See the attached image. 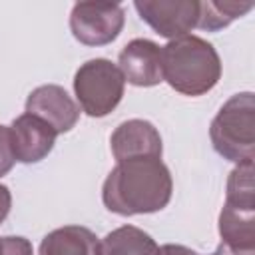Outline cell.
Here are the masks:
<instances>
[{"instance_id":"cell-1","label":"cell","mask_w":255,"mask_h":255,"mask_svg":"<svg viewBox=\"0 0 255 255\" xmlns=\"http://www.w3.org/2000/svg\"><path fill=\"white\" fill-rule=\"evenodd\" d=\"M171 191V173L161 157H137L118 161L104 181L102 199L118 215H139L161 211Z\"/></svg>"},{"instance_id":"cell-2","label":"cell","mask_w":255,"mask_h":255,"mask_svg":"<svg viewBox=\"0 0 255 255\" xmlns=\"http://www.w3.org/2000/svg\"><path fill=\"white\" fill-rule=\"evenodd\" d=\"M161 76L183 96H203L219 82L221 60L207 40L187 34L161 48Z\"/></svg>"},{"instance_id":"cell-3","label":"cell","mask_w":255,"mask_h":255,"mask_svg":"<svg viewBox=\"0 0 255 255\" xmlns=\"http://www.w3.org/2000/svg\"><path fill=\"white\" fill-rule=\"evenodd\" d=\"M213 149L227 161L245 163L255 157V100L251 92L231 96L211 122Z\"/></svg>"},{"instance_id":"cell-4","label":"cell","mask_w":255,"mask_h":255,"mask_svg":"<svg viewBox=\"0 0 255 255\" xmlns=\"http://www.w3.org/2000/svg\"><path fill=\"white\" fill-rule=\"evenodd\" d=\"M124 88L126 80L120 68L106 58L88 60L74 76L76 98L90 118H104L114 112L124 98Z\"/></svg>"},{"instance_id":"cell-5","label":"cell","mask_w":255,"mask_h":255,"mask_svg":"<svg viewBox=\"0 0 255 255\" xmlns=\"http://www.w3.org/2000/svg\"><path fill=\"white\" fill-rule=\"evenodd\" d=\"M126 22V12L112 2H78L70 14V30L84 46L112 44Z\"/></svg>"},{"instance_id":"cell-6","label":"cell","mask_w":255,"mask_h":255,"mask_svg":"<svg viewBox=\"0 0 255 255\" xmlns=\"http://www.w3.org/2000/svg\"><path fill=\"white\" fill-rule=\"evenodd\" d=\"M133 6L139 18L167 40L187 36L199 18V2L195 0H137Z\"/></svg>"},{"instance_id":"cell-7","label":"cell","mask_w":255,"mask_h":255,"mask_svg":"<svg viewBox=\"0 0 255 255\" xmlns=\"http://www.w3.org/2000/svg\"><path fill=\"white\" fill-rule=\"evenodd\" d=\"M26 114L44 120L56 133H66L76 126L80 108L62 86L46 84L30 92L26 100Z\"/></svg>"},{"instance_id":"cell-8","label":"cell","mask_w":255,"mask_h":255,"mask_svg":"<svg viewBox=\"0 0 255 255\" xmlns=\"http://www.w3.org/2000/svg\"><path fill=\"white\" fill-rule=\"evenodd\" d=\"M118 68L124 80L137 88H149L163 82L161 48L145 38H135L124 46L118 58Z\"/></svg>"},{"instance_id":"cell-9","label":"cell","mask_w":255,"mask_h":255,"mask_svg":"<svg viewBox=\"0 0 255 255\" xmlns=\"http://www.w3.org/2000/svg\"><path fill=\"white\" fill-rule=\"evenodd\" d=\"M116 161L137 157H161L163 145L157 128L147 120L122 122L110 139Z\"/></svg>"},{"instance_id":"cell-10","label":"cell","mask_w":255,"mask_h":255,"mask_svg":"<svg viewBox=\"0 0 255 255\" xmlns=\"http://www.w3.org/2000/svg\"><path fill=\"white\" fill-rule=\"evenodd\" d=\"M56 137L58 133L54 131V128L32 114L18 116L10 126L14 157L22 163H36L44 159L52 151Z\"/></svg>"},{"instance_id":"cell-11","label":"cell","mask_w":255,"mask_h":255,"mask_svg":"<svg viewBox=\"0 0 255 255\" xmlns=\"http://www.w3.org/2000/svg\"><path fill=\"white\" fill-rule=\"evenodd\" d=\"M219 235L221 245L235 253H255V211L235 209L223 205L219 213Z\"/></svg>"},{"instance_id":"cell-12","label":"cell","mask_w":255,"mask_h":255,"mask_svg":"<svg viewBox=\"0 0 255 255\" xmlns=\"http://www.w3.org/2000/svg\"><path fill=\"white\" fill-rule=\"evenodd\" d=\"M98 237L82 225L54 229L40 243V255H98Z\"/></svg>"},{"instance_id":"cell-13","label":"cell","mask_w":255,"mask_h":255,"mask_svg":"<svg viewBox=\"0 0 255 255\" xmlns=\"http://www.w3.org/2000/svg\"><path fill=\"white\" fill-rule=\"evenodd\" d=\"M98 255H159V245L143 229L122 225L100 241Z\"/></svg>"},{"instance_id":"cell-14","label":"cell","mask_w":255,"mask_h":255,"mask_svg":"<svg viewBox=\"0 0 255 255\" xmlns=\"http://www.w3.org/2000/svg\"><path fill=\"white\" fill-rule=\"evenodd\" d=\"M253 2H199V18L197 28L217 32L225 26H229L233 20L245 16L249 10H253Z\"/></svg>"},{"instance_id":"cell-15","label":"cell","mask_w":255,"mask_h":255,"mask_svg":"<svg viewBox=\"0 0 255 255\" xmlns=\"http://www.w3.org/2000/svg\"><path fill=\"white\" fill-rule=\"evenodd\" d=\"M225 205L235 209L255 211V183H253V161L237 163L227 177Z\"/></svg>"},{"instance_id":"cell-16","label":"cell","mask_w":255,"mask_h":255,"mask_svg":"<svg viewBox=\"0 0 255 255\" xmlns=\"http://www.w3.org/2000/svg\"><path fill=\"white\" fill-rule=\"evenodd\" d=\"M14 149H12V139H10V128L0 126V177L6 175L14 167Z\"/></svg>"},{"instance_id":"cell-17","label":"cell","mask_w":255,"mask_h":255,"mask_svg":"<svg viewBox=\"0 0 255 255\" xmlns=\"http://www.w3.org/2000/svg\"><path fill=\"white\" fill-rule=\"evenodd\" d=\"M0 255H34V251H32V243L26 237L10 235V237H0Z\"/></svg>"},{"instance_id":"cell-18","label":"cell","mask_w":255,"mask_h":255,"mask_svg":"<svg viewBox=\"0 0 255 255\" xmlns=\"http://www.w3.org/2000/svg\"><path fill=\"white\" fill-rule=\"evenodd\" d=\"M10 207H12V195H10V189H8L6 185L0 183V223L8 217Z\"/></svg>"},{"instance_id":"cell-19","label":"cell","mask_w":255,"mask_h":255,"mask_svg":"<svg viewBox=\"0 0 255 255\" xmlns=\"http://www.w3.org/2000/svg\"><path fill=\"white\" fill-rule=\"evenodd\" d=\"M199 255V253H197ZM211 255H245V253H235V251H231V249H227L225 245H219Z\"/></svg>"}]
</instances>
